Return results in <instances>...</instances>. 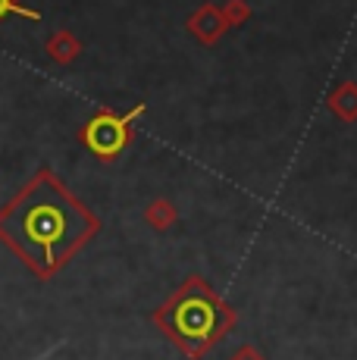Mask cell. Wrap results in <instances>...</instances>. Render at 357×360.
Masks as SVG:
<instances>
[{
    "instance_id": "obj_1",
    "label": "cell",
    "mask_w": 357,
    "mask_h": 360,
    "mask_svg": "<svg viewBox=\"0 0 357 360\" xmlns=\"http://www.w3.org/2000/svg\"><path fill=\"white\" fill-rule=\"evenodd\" d=\"M98 232V213L88 210L51 169H41L0 207V241L38 279L57 276Z\"/></svg>"
},
{
    "instance_id": "obj_2",
    "label": "cell",
    "mask_w": 357,
    "mask_h": 360,
    "mask_svg": "<svg viewBox=\"0 0 357 360\" xmlns=\"http://www.w3.org/2000/svg\"><path fill=\"white\" fill-rule=\"evenodd\" d=\"M150 320L185 360H204L235 329L238 310L195 273L150 314Z\"/></svg>"
},
{
    "instance_id": "obj_3",
    "label": "cell",
    "mask_w": 357,
    "mask_h": 360,
    "mask_svg": "<svg viewBox=\"0 0 357 360\" xmlns=\"http://www.w3.org/2000/svg\"><path fill=\"white\" fill-rule=\"evenodd\" d=\"M144 110H148L144 103L126 110V113L100 110V113H94L91 120L85 122V129H82V144H85L98 160L113 163L116 157L129 148V141H132V126H135V120L144 116Z\"/></svg>"
},
{
    "instance_id": "obj_4",
    "label": "cell",
    "mask_w": 357,
    "mask_h": 360,
    "mask_svg": "<svg viewBox=\"0 0 357 360\" xmlns=\"http://www.w3.org/2000/svg\"><path fill=\"white\" fill-rule=\"evenodd\" d=\"M141 219L154 232H167V229H173V226L178 223V210H176V204L169 198H150L148 204H144V210H141Z\"/></svg>"
},
{
    "instance_id": "obj_5",
    "label": "cell",
    "mask_w": 357,
    "mask_h": 360,
    "mask_svg": "<svg viewBox=\"0 0 357 360\" xmlns=\"http://www.w3.org/2000/svg\"><path fill=\"white\" fill-rule=\"evenodd\" d=\"M329 107H332V113L339 116V120L354 122L357 120V85L354 82H345L342 88H335L332 98H329Z\"/></svg>"
},
{
    "instance_id": "obj_6",
    "label": "cell",
    "mask_w": 357,
    "mask_h": 360,
    "mask_svg": "<svg viewBox=\"0 0 357 360\" xmlns=\"http://www.w3.org/2000/svg\"><path fill=\"white\" fill-rule=\"evenodd\" d=\"M226 29V22H223V16L214 10H201L195 19H191V32L197 34V38L204 41V44H210V41H216L219 38V32Z\"/></svg>"
},
{
    "instance_id": "obj_7",
    "label": "cell",
    "mask_w": 357,
    "mask_h": 360,
    "mask_svg": "<svg viewBox=\"0 0 357 360\" xmlns=\"http://www.w3.org/2000/svg\"><path fill=\"white\" fill-rule=\"evenodd\" d=\"M79 41L72 38L70 32H57L51 41H47V53H51L57 63H72L75 57H79Z\"/></svg>"
},
{
    "instance_id": "obj_8",
    "label": "cell",
    "mask_w": 357,
    "mask_h": 360,
    "mask_svg": "<svg viewBox=\"0 0 357 360\" xmlns=\"http://www.w3.org/2000/svg\"><path fill=\"white\" fill-rule=\"evenodd\" d=\"M10 13L32 19V22H38V19H41V13H38V10H29V6H22L19 0H0V19H6Z\"/></svg>"
},
{
    "instance_id": "obj_9",
    "label": "cell",
    "mask_w": 357,
    "mask_h": 360,
    "mask_svg": "<svg viewBox=\"0 0 357 360\" xmlns=\"http://www.w3.org/2000/svg\"><path fill=\"white\" fill-rule=\"evenodd\" d=\"M226 360H270V357H266L264 351L257 348V345H242V348H238L235 354L226 357Z\"/></svg>"
}]
</instances>
